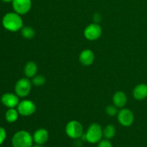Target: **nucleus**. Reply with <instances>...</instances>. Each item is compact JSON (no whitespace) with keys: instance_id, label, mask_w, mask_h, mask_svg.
<instances>
[{"instance_id":"17","label":"nucleus","mask_w":147,"mask_h":147,"mask_svg":"<svg viewBox=\"0 0 147 147\" xmlns=\"http://www.w3.org/2000/svg\"><path fill=\"white\" fill-rule=\"evenodd\" d=\"M103 134L105 139L109 140L113 139L116 134V128L112 124L107 125L103 130Z\"/></svg>"},{"instance_id":"9","label":"nucleus","mask_w":147,"mask_h":147,"mask_svg":"<svg viewBox=\"0 0 147 147\" xmlns=\"http://www.w3.org/2000/svg\"><path fill=\"white\" fill-rule=\"evenodd\" d=\"M12 7L14 11L20 15L26 14L32 7V0H13Z\"/></svg>"},{"instance_id":"21","label":"nucleus","mask_w":147,"mask_h":147,"mask_svg":"<svg viewBox=\"0 0 147 147\" xmlns=\"http://www.w3.org/2000/svg\"><path fill=\"white\" fill-rule=\"evenodd\" d=\"M98 147H113V145L109 139H101L98 142Z\"/></svg>"},{"instance_id":"1","label":"nucleus","mask_w":147,"mask_h":147,"mask_svg":"<svg viewBox=\"0 0 147 147\" xmlns=\"http://www.w3.org/2000/svg\"><path fill=\"white\" fill-rule=\"evenodd\" d=\"M2 24L8 31L17 32L23 27V20L20 14L16 12H9L3 17Z\"/></svg>"},{"instance_id":"14","label":"nucleus","mask_w":147,"mask_h":147,"mask_svg":"<svg viewBox=\"0 0 147 147\" xmlns=\"http://www.w3.org/2000/svg\"><path fill=\"white\" fill-rule=\"evenodd\" d=\"M133 96L138 100H144L147 98V85L145 83L137 85L133 90Z\"/></svg>"},{"instance_id":"25","label":"nucleus","mask_w":147,"mask_h":147,"mask_svg":"<svg viewBox=\"0 0 147 147\" xmlns=\"http://www.w3.org/2000/svg\"><path fill=\"white\" fill-rule=\"evenodd\" d=\"M32 147H43L42 145H40V144H36L35 145H34V146H32Z\"/></svg>"},{"instance_id":"8","label":"nucleus","mask_w":147,"mask_h":147,"mask_svg":"<svg viewBox=\"0 0 147 147\" xmlns=\"http://www.w3.org/2000/svg\"><path fill=\"white\" fill-rule=\"evenodd\" d=\"M19 113L23 116H30L36 111V105L30 100H23L17 106Z\"/></svg>"},{"instance_id":"12","label":"nucleus","mask_w":147,"mask_h":147,"mask_svg":"<svg viewBox=\"0 0 147 147\" xmlns=\"http://www.w3.org/2000/svg\"><path fill=\"white\" fill-rule=\"evenodd\" d=\"M32 137L35 144L42 145L48 140L49 134L45 129H38L34 131Z\"/></svg>"},{"instance_id":"3","label":"nucleus","mask_w":147,"mask_h":147,"mask_svg":"<svg viewBox=\"0 0 147 147\" xmlns=\"http://www.w3.org/2000/svg\"><path fill=\"white\" fill-rule=\"evenodd\" d=\"M103 136V129L100 125L97 123H91L84 135L86 140L90 144L98 143L102 139Z\"/></svg>"},{"instance_id":"20","label":"nucleus","mask_w":147,"mask_h":147,"mask_svg":"<svg viewBox=\"0 0 147 147\" xmlns=\"http://www.w3.org/2000/svg\"><path fill=\"white\" fill-rule=\"evenodd\" d=\"M106 112L109 116H117L119 111H118V108L114 105H110L108 106L106 109Z\"/></svg>"},{"instance_id":"19","label":"nucleus","mask_w":147,"mask_h":147,"mask_svg":"<svg viewBox=\"0 0 147 147\" xmlns=\"http://www.w3.org/2000/svg\"><path fill=\"white\" fill-rule=\"evenodd\" d=\"M45 82L46 78L42 75H36L32 79V85H34V86H37V87L42 86L45 83Z\"/></svg>"},{"instance_id":"18","label":"nucleus","mask_w":147,"mask_h":147,"mask_svg":"<svg viewBox=\"0 0 147 147\" xmlns=\"http://www.w3.org/2000/svg\"><path fill=\"white\" fill-rule=\"evenodd\" d=\"M21 34L23 37L27 40H31L35 36V31L34 29L30 26L23 27L21 29Z\"/></svg>"},{"instance_id":"22","label":"nucleus","mask_w":147,"mask_h":147,"mask_svg":"<svg viewBox=\"0 0 147 147\" xmlns=\"http://www.w3.org/2000/svg\"><path fill=\"white\" fill-rule=\"evenodd\" d=\"M6 139V131L2 127H0V145Z\"/></svg>"},{"instance_id":"2","label":"nucleus","mask_w":147,"mask_h":147,"mask_svg":"<svg viewBox=\"0 0 147 147\" xmlns=\"http://www.w3.org/2000/svg\"><path fill=\"white\" fill-rule=\"evenodd\" d=\"M33 137L27 131H19L12 137L13 147H32L33 146Z\"/></svg>"},{"instance_id":"13","label":"nucleus","mask_w":147,"mask_h":147,"mask_svg":"<svg viewBox=\"0 0 147 147\" xmlns=\"http://www.w3.org/2000/svg\"><path fill=\"white\" fill-rule=\"evenodd\" d=\"M113 103L117 108L123 109L127 103V96L123 91H117L113 96Z\"/></svg>"},{"instance_id":"5","label":"nucleus","mask_w":147,"mask_h":147,"mask_svg":"<svg viewBox=\"0 0 147 147\" xmlns=\"http://www.w3.org/2000/svg\"><path fill=\"white\" fill-rule=\"evenodd\" d=\"M32 85V81L29 80L28 78H23L20 79L16 83L15 87H14L16 94L19 97H26L30 93Z\"/></svg>"},{"instance_id":"4","label":"nucleus","mask_w":147,"mask_h":147,"mask_svg":"<svg viewBox=\"0 0 147 147\" xmlns=\"http://www.w3.org/2000/svg\"><path fill=\"white\" fill-rule=\"evenodd\" d=\"M65 133L71 139H79L83 136V127L78 121H70L65 126Z\"/></svg>"},{"instance_id":"15","label":"nucleus","mask_w":147,"mask_h":147,"mask_svg":"<svg viewBox=\"0 0 147 147\" xmlns=\"http://www.w3.org/2000/svg\"><path fill=\"white\" fill-rule=\"evenodd\" d=\"M38 67L37 64L33 61H29L26 63L24 68V73L26 77L28 78H32L37 75Z\"/></svg>"},{"instance_id":"10","label":"nucleus","mask_w":147,"mask_h":147,"mask_svg":"<svg viewBox=\"0 0 147 147\" xmlns=\"http://www.w3.org/2000/svg\"><path fill=\"white\" fill-rule=\"evenodd\" d=\"M1 103L9 109L17 107L20 100H19V96L17 94H14L11 93H4L1 96Z\"/></svg>"},{"instance_id":"7","label":"nucleus","mask_w":147,"mask_h":147,"mask_svg":"<svg viewBox=\"0 0 147 147\" xmlns=\"http://www.w3.org/2000/svg\"><path fill=\"white\" fill-rule=\"evenodd\" d=\"M118 121L123 126H131L134 121V115L133 112L128 109H121L117 114Z\"/></svg>"},{"instance_id":"16","label":"nucleus","mask_w":147,"mask_h":147,"mask_svg":"<svg viewBox=\"0 0 147 147\" xmlns=\"http://www.w3.org/2000/svg\"><path fill=\"white\" fill-rule=\"evenodd\" d=\"M19 112L17 109L16 110L14 108L9 109L5 113V119L9 123H14L17 120L19 116Z\"/></svg>"},{"instance_id":"24","label":"nucleus","mask_w":147,"mask_h":147,"mask_svg":"<svg viewBox=\"0 0 147 147\" xmlns=\"http://www.w3.org/2000/svg\"><path fill=\"white\" fill-rule=\"evenodd\" d=\"M1 1H3L4 2H6V3H9V2H12L13 0H1Z\"/></svg>"},{"instance_id":"6","label":"nucleus","mask_w":147,"mask_h":147,"mask_svg":"<svg viewBox=\"0 0 147 147\" xmlns=\"http://www.w3.org/2000/svg\"><path fill=\"white\" fill-rule=\"evenodd\" d=\"M83 34L88 40L95 41L100 38V37L101 36V27L98 23H92L86 27L84 32H83Z\"/></svg>"},{"instance_id":"23","label":"nucleus","mask_w":147,"mask_h":147,"mask_svg":"<svg viewBox=\"0 0 147 147\" xmlns=\"http://www.w3.org/2000/svg\"><path fill=\"white\" fill-rule=\"evenodd\" d=\"M100 20V16L98 14H96L94 16V21L95 23H98L99 22Z\"/></svg>"},{"instance_id":"11","label":"nucleus","mask_w":147,"mask_h":147,"mask_svg":"<svg viewBox=\"0 0 147 147\" xmlns=\"http://www.w3.org/2000/svg\"><path fill=\"white\" fill-rule=\"evenodd\" d=\"M94 60V53L90 49L83 50L79 55V60H80V63L85 66H89L92 65Z\"/></svg>"}]
</instances>
